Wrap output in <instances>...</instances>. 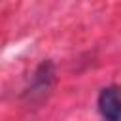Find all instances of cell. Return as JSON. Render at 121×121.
<instances>
[{
  "label": "cell",
  "instance_id": "obj_1",
  "mask_svg": "<svg viewBox=\"0 0 121 121\" xmlns=\"http://www.w3.org/2000/svg\"><path fill=\"white\" fill-rule=\"evenodd\" d=\"M55 81H57L55 64H53L51 60H42V62L36 66V70L32 72L30 83H28V87H26L25 93H23L25 100L30 102V104L42 102V100L47 98V95L53 91Z\"/></svg>",
  "mask_w": 121,
  "mask_h": 121
},
{
  "label": "cell",
  "instance_id": "obj_2",
  "mask_svg": "<svg viewBox=\"0 0 121 121\" xmlns=\"http://www.w3.org/2000/svg\"><path fill=\"white\" fill-rule=\"evenodd\" d=\"M96 110L104 119L121 121V87L106 85L96 96Z\"/></svg>",
  "mask_w": 121,
  "mask_h": 121
}]
</instances>
